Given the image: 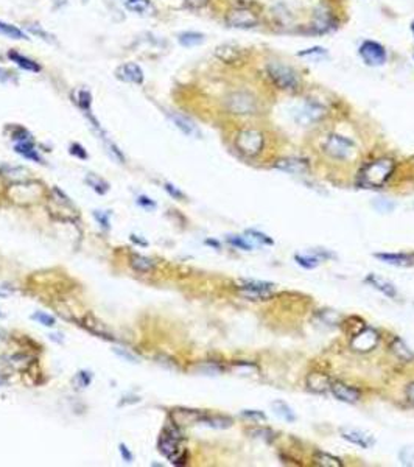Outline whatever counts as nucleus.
Returning <instances> with one entry per match:
<instances>
[{"label": "nucleus", "mask_w": 414, "mask_h": 467, "mask_svg": "<svg viewBox=\"0 0 414 467\" xmlns=\"http://www.w3.org/2000/svg\"><path fill=\"white\" fill-rule=\"evenodd\" d=\"M366 282H367L369 285L374 287L376 290L382 291L385 296H388V298H396V296H397V290H396L394 284H391V282H389V281H386V279L379 278V276H376V274H370V276H367V278H366Z\"/></svg>", "instance_id": "aec40b11"}, {"label": "nucleus", "mask_w": 414, "mask_h": 467, "mask_svg": "<svg viewBox=\"0 0 414 467\" xmlns=\"http://www.w3.org/2000/svg\"><path fill=\"white\" fill-rule=\"evenodd\" d=\"M224 108L231 114L250 115L257 112V98L247 91H234L224 98Z\"/></svg>", "instance_id": "7ed1b4c3"}, {"label": "nucleus", "mask_w": 414, "mask_h": 467, "mask_svg": "<svg viewBox=\"0 0 414 467\" xmlns=\"http://www.w3.org/2000/svg\"><path fill=\"white\" fill-rule=\"evenodd\" d=\"M324 151L328 156L335 158V159H347L354 154L355 143L350 139L344 137V136L332 134V136L327 137V140L324 143Z\"/></svg>", "instance_id": "423d86ee"}, {"label": "nucleus", "mask_w": 414, "mask_h": 467, "mask_svg": "<svg viewBox=\"0 0 414 467\" xmlns=\"http://www.w3.org/2000/svg\"><path fill=\"white\" fill-rule=\"evenodd\" d=\"M85 327L89 332H92L94 335H97V336H103V338H106V339H114L112 332H109L105 324L97 321L95 318H92V316H88L86 320H85Z\"/></svg>", "instance_id": "b1692460"}, {"label": "nucleus", "mask_w": 414, "mask_h": 467, "mask_svg": "<svg viewBox=\"0 0 414 467\" xmlns=\"http://www.w3.org/2000/svg\"><path fill=\"white\" fill-rule=\"evenodd\" d=\"M274 284L262 281H240L238 291L251 301H263L271 298Z\"/></svg>", "instance_id": "0eeeda50"}, {"label": "nucleus", "mask_w": 414, "mask_h": 467, "mask_svg": "<svg viewBox=\"0 0 414 467\" xmlns=\"http://www.w3.org/2000/svg\"><path fill=\"white\" fill-rule=\"evenodd\" d=\"M170 119L172 122L175 123L176 128H179L185 136H199V131L196 128V125L185 115H181L178 112H172L170 114Z\"/></svg>", "instance_id": "412c9836"}, {"label": "nucleus", "mask_w": 414, "mask_h": 467, "mask_svg": "<svg viewBox=\"0 0 414 467\" xmlns=\"http://www.w3.org/2000/svg\"><path fill=\"white\" fill-rule=\"evenodd\" d=\"M274 167L277 170H280V172H285V173H289V175H305L310 170L307 159H299V158L280 159L274 164Z\"/></svg>", "instance_id": "4468645a"}, {"label": "nucleus", "mask_w": 414, "mask_h": 467, "mask_svg": "<svg viewBox=\"0 0 414 467\" xmlns=\"http://www.w3.org/2000/svg\"><path fill=\"white\" fill-rule=\"evenodd\" d=\"M70 153L72 154H75V156H78L79 159H88V153H86V150L82 148L79 143H73V145H70Z\"/></svg>", "instance_id": "37998d69"}, {"label": "nucleus", "mask_w": 414, "mask_h": 467, "mask_svg": "<svg viewBox=\"0 0 414 467\" xmlns=\"http://www.w3.org/2000/svg\"><path fill=\"white\" fill-rule=\"evenodd\" d=\"M389 351L394 354L400 360V362L408 363V362H412V360H414V352L406 346V343L403 341L402 338H399V336L392 338V341L389 344Z\"/></svg>", "instance_id": "6ab92c4d"}, {"label": "nucleus", "mask_w": 414, "mask_h": 467, "mask_svg": "<svg viewBox=\"0 0 414 467\" xmlns=\"http://www.w3.org/2000/svg\"><path fill=\"white\" fill-rule=\"evenodd\" d=\"M376 257L385 263L396 265V266H409L414 262V257L409 254H402V252H379L376 254Z\"/></svg>", "instance_id": "a211bd4d"}, {"label": "nucleus", "mask_w": 414, "mask_h": 467, "mask_svg": "<svg viewBox=\"0 0 414 467\" xmlns=\"http://www.w3.org/2000/svg\"><path fill=\"white\" fill-rule=\"evenodd\" d=\"M379 333L377 330L370 329V327H363L358 333H355L352 336L350 346L357 352H370L377 344H379Z\"/></svg>", "instance_id": "9d476101"}, {"label": "nucleus", "mask_w": 414, "mask_h": 467, "mask_svg": "<svg viewBox=\"0 0 414 467\" xmlns=\"http://www.w3.org/2000/svg\"><path fill=\"white\" fill-rule=\"evenodd\" d=\"M266 72L273 83L282 91H296L299 88L298 73L292 67L280 64V62H270L266 66Z\"/></svg>", "instance_id": "20e7f679"}, {"label": "nucleus", "mask_w": 414, "mask_h": 467, "mask_svg": "<svg viewBox=\"0 0 414 467\" xmlns=\"http://www.w3.org/2000/svg\"><path fill=\"white\" fill-rule=\"evenodd\" d=\"M207 4H209V0H185V5L192 10H199V8H204Z\"/></svg>", "instance_id": "49530a36"}, {"label": "nucleus", "mask_w": 414, "mask_h": 467, "mask_svg": "<svg viewBox=\"0 0 414 467\" xmlns=\"http://www.w3.org/2000/svg\"><path fill=\"white\" fill-rule=\"evenodd\" d=\"M263 145H265V137L259 130H243L238 133L235 139L237 150L247 158H254L260 154L263 150Z\"/></svg>", "instance_id": "39448f33"}, {"label": "nucleus", "mask_w": 414, "mask_h": 467, "mask_svg": "<svg viewBox=\"0 0 414 467\" xmlns=\"http://www.w3.org/2000/svg\"><path fill=\"white\" fill-rule=\"evenodd\" d=\"M91 103H92V97L89 91H79L78 94V104L82 111H91Z\"/></svg>", "instance_id": "e433bc0d"}, {"label": "nucleus", "mask_w": 414, "mask_h": 467, "mask_svg": "<svg viewBox=\"0 0 414 467\" xmlns=\"http://www.w3.org/2000/svg\"><path fill=\"white\" fill-rule=\"evenodd\" d=\"M8 58L14 62L16 66H19L20 69H24L27 72H34V73L40 72V66L37 64L36 61H33V59H30V58H27L24 55H20L16 50H10L8 52Z\"/></svg>", "instance_id": "4be33fe9"}, {"label": "nucleus", "mask_w": 414, "mask_h": 467, "mask_svg": "<svg viewBox=\"0 0 414 467\" xmlns=\"http://www.w3.org/2000/svg\"><path fill=\"white\" fill-rule=\"evenodd\" d=\"M178 41L182 47H195V46H199L201 42H204V34L196 33V31H184V33H179Z\"/></svg>", "instance_id": "cd10ccee"}, {"label": "nucleus", "mask_w": 414, "mask_h": 467, "mask_svg": "<svg viewBox=\"0 0 414 467\" xmlns=\"http://www.w3.org/2000/svg\"><path fill=\"white\" fill-rule=\"evenodd\" d=\"M14 151H16L17 154H20V156L27 158V159L36 161V162H39V164H44L43 158H40L39 153L36 151V148H34V145L31 143V140L16 143V145H14Z\"/></svg>", "instance_id": "5701e85b"}, {"label": "nucleus", "mask_w": 414, "mask_h": 467, "mask_svg": "<svg viewBox=\"0 0 414 467\" xmlns=\"http://www.w3.org/2000/svg\"><path fill=\"white\" fill-rule=\"evenodd\" d=\"M137 203H139V206H142V207H145V209H154V207H156V203H154L151 198L145 197V195H140V197L137 198Z\"/></svg>", "instance_id": "a18cd8bd"}, {"label": "nucleus", "mask_w": 414, "mask_h": 467, "mask_svg": "<svg viewBox=\"0 0 414 467\" xmlns=\"http://www.w3.org/2000/svg\"><path fill=\"white\" fill-rule=\"evenodd\" d=\"M13 80V73L4 67H0V83H8Z\"/></svg>", "instance_id": "09e8293b"}, {"label": "nucleus", "mask_w": 414, "mask_h": 467, "mask_svg": "<svg viewBox=\"0 0 414 467\" xmlns=\"http://www.w3.org/2000/svg\"><path fill=\"white\" fill-rule=\"evenodd\" d=\"M251 435L253 436H256V438H262V439H266V441H271L273 438H274V433L271 432V430H265V429H257V430H253L251 432Z\"/></svg>", "instance_id": "ea45409f"}, {"label": "nucleus", "mask_w": 414, "mask_h": 467, "mask_svg": "<svg viewBox=\"0 0 414 467\" xmlns=\"http://www.w3.org/2000/svg\"><path fill=\"white\" fill-rule=\"evenodd\" d=\"M115 76L125 83L142 84L143 83V70L136 62H127L115 70Z\"/></svg>", "instance_id": "2eb2a0df"}, {"label": "nucleus", "mask_w": 414, "mask_h": 467, "mask_svg": "<svg viewBox=\"0 0 414 467\" xmlns=\"http://www.w3.org/2000/svg\"><path fill=\"white\" fill-rule=\"evenodd\" d=\"M271 407H273V410H274V414L279 416L280 419H283L285 422H295V420H296L295 411H293L292 408H289V405H286L285 402L276 400V402L271 403Z\"/></svg>", "instance_id": "bb28decb"}, {"label": "nucleus", "mask_w": 414, "mask_h": 467, "mask_svg": "<svg viewBox=\"0 0 414 467\" xmlns=\"http://www.w3.org/2000/svg\"><path fill=\"white\" fill-rule=\"evenodd\" d=\"M340 435L343 436V439L355 444V445H360L363 449H370L372 445L376 444V439L372 435L360 430V429H350V427H343L340 430Z\"/></svg>", "instance_id": "f8f14e48"}, {"label": "nucleus", "mask_w": 414, "mask_h": 467, "mask_svg": "<svg viewBox=\"0 0 414 467\" xmlns=\"http://www.w3.org/2000/svg\"><path fill=\"white\" fill-rule=\"evenodd\" d=\"M182 435L175 423H170L163 430L159 439V452L169 458L173 464H184V452L179 449Z\"/></svg>", "instance_id": "f03ea898"}, {"label": "nucleus", "mask_w": 414, "mask_h": 467, "mask_svg": "<svg viewBox=\"0 0 414 467\" xmlns=\"http://www.w3.org/2000/svg\"><path fill=\"white\" fill-rule=\"evenodd\" d=\"M411 31H412V34H414V22L411 24Z\"/></svg>", "instance_id": "5fc2aeb1"}, {"label": "nucleus", "mask_w": 414, "mask_h": 467, "mask_svg": "<svg viewBox=\"0 0 414 467\" xmlns=\"http://www.w3.org/2000/svg\"><path fill=\"white\" fill-rule=\"evenodd\" d=\"M31 318H33L34 321H37L43 326H46V327H53L56 324V320H55L53 316H50L47 313H43V312H36Z\"/></svg>", "instance_id": "c9c22d12"}, {"label": "nucleus", "mask_w": 414, "mask_h": 467, "mask_svg": "<svg viewBox=\"0 0 414 467\" xmlns=\"http://www.w3.org/2000/svg\"><path fill=\"white\" fill-rule=\"evenodd\" d=\"M315 462L322 467H341L343 465V461L340 458L330 455V453H325V452H316Z\"/></svg>", "instance_id": "7c9ffc66"}, {"label": "nucleus", "mask_w": 414, "mask_h": 467, "mask_svg": "<svg viewBox=\"0 0 414 467\" xmlns=\"http://www.w3.org/2000/svg\"><path fill=\"white\" fill-rule=\"evenodd\" d=\"M0 34H4L7 37H11V39H28L27 34L22 30L17 28L16 25L4 22V20H0Z\"/></svg>", "instance_id": "2f4dec72"}, {"label": "nucleus", "mask_w": 414, "mask_h": 467, "mask_svg": "<svg viewBox=\"0 0 414 467\" xmlns=\"http://www.w3.org/2000/svg\"><path fill=\"white\" fill-rule=\"evenodd\" d=\"M118 449H120V455H121L123 461H125V462H133V453L130 452V449L127 447L125 444H120Z\"/></svg>", "instance_id": "de8ad7c7"}, {"label": "nucleus", "mask_w": 414, "mask_h": 467, "mask_svg": "<svg viewBox=\"0 0 414 467\" xmlns=\"http://www.w3.org/2000/svg\"><path fill=\"white\" fill-rule=\"evenodd\" d=\"M85 181H86V184L89 187H92V190H94V192H97L98 195H105L109 190V184L105 179H101L100 176L94 175V173H88Z\"/></svg>", "instance_id": "c85d7f7f"}, {"label": "nucleus", "mask_w": 414, "mask_h": 467, "mask_svg": "<svg viewBox=\"0 0 414 467\" xmlns=\"http://www.w3.org/2000/svg\"><path fill=\"white\" fill-rule=\"evenodd\" d=\"M241 414L244 417H250V419H256V420H266V414L259 411V410H243Z\"/></svg>", "instance_id": "58836bf2"}, {"label": "nucleus", "mask_w": 414, "mask_h": 467, "mask_svg": "<svg viewBox=\"0 0 414 467\" xmlns=\"http://www.w3.org/2000/svg\"><path fill=\"white\" fill-rule=\"evenodd\" d=\"M94 217L97 218V221L105 227V229H108L109 227V217H108V214H103L101 210H95L94 212Z\"/></svg>", "instance_id": "c03bdc74"}, {"label": "nucleus", "mask_w": 414, "mask_h": 467, "mask_svg": "<svg viewBox=\"0 0 414 467\" xmlns=\"http://www.w3.org/2000/svg\"><path fill=\"white\" fill-rule=\"evenodd\" d=\"M246 236H247V239H251L253 242H257L260 245H273V240L268 236H265V234L259 232V230L250 229V230H246Z\"/></svg>", "instance_id": "f704fd0d"}, {"label": "nucleus", "mask_w": 414, "mask_h": 467, "mask_svg": "<svg viewBox=\"0 0 414 467\" xmlns=\"http://www.w3.org/2000/svg\"><path fill=\"white\" fill-rule=\"evenodd\" d=\"M0 175L14 184H27L30 181V172L27 168L19 165H8V164L0 165Z\"/></svg>", "instance_id": "dca6fc26"}, {"label": "nucleus", "mask_w": 414, "mask_h": 467, "mask_svg": "<svg viewBox=\"0 0 414 467\" xmlns=\"http://www.w3.org/2000/svg\"><path fill=\"white\" fill-rule=\"evenodd\" d=\"M330 393H332L338 400L346 402V403H357L361 399V393L357 388L346 385L343 381H332Z\"/></svg>", "instance_id": "ddd939ff"}, {"label": "nucleus", "mask_w": 414, "mask_h": 467, "mask_svg": "<svg viewBox=\"0 0 414 467\" xmlns=\"http://www.w3.org/2000/svg\"><path fill=\"white\" fill-rule=\"evenodd\" d=\"M325 115V109L319 103H312L307 101L302 108L298 111L296 114V122L301 125H310L313 122H318L319 119H322Z\"/></svg>", "instance_id": "9b49d317"}, {"label": "nucleus", "mask_w": 414, "mask_h": 467, "mask_svg": "<svg viewBox=\"0 0 414 467\" xmlns=\"http://www.w3.org/2000/svg\"><path fill=\"white\" fill-rule=\"evenodd\" d=\"M125 7L133 13L145 14L148 13V10H151V2L150 0H125Z\"/></svg>", "instance_id": "473e14b6"}, {"label": "nucleus", "mask_w": 414, "mask_h": 467, "mask_svg": "<svg viewBox=\"0 0 414 467\" xmlns=\"http://www.w3.org/2000/svg\"><path fill=\"white\" fill-rule=\"evenodd\" d=\"M405 396H406V399H408V402L411 403V405H414V381L406 386V390H405Z\"/></svg>", "instance_id": "8fccbe9b"}, {"label": "nucleus", "mask_w": 414, "mask_h": 467, "mask_svg": "<svg viewBox=\"0 0 414 467\" xmlns=\"http://www.w3.org/2000/svg\"><path fill=\"white\" fill-rule=\"evenodd\" d=\"M321 257H328V254H325V252H316V254H304V256H301V254H296L295 260L298 262V265H301V266H304V268H308V269H312V268H315V266L319 265Z\"/></svg>", "instance_id": "393cba45"}, {"label": "nucleus", "mask_w": 414, "mask_h": 467, "mask_svg": "<svg viewBox=\"0 0 414 467\" xmlns=\"http://www.w3.org/2000/svg\"><path fill=\"white\" fill-rule=\"evenodd\" d=\"M305 383H307V386H308L310 391L321 394V393L330 391V385H332V380H330V377H328L327 374H324V372H310V374L307 375Z\"/></svg>", "instance_id": "f3484780"}, {"label": "nucleus", "mask_w": 414, "mask_h": 467, "mask_svg": "<svg viewBox=\"0 0 414 467\" xmlns=\"http://www.w3.org/2000/svg\"><path fill=\"white\" fill-rule=\"evenodd\" d=\"M27 30H28L31 34H34V36H37V37H40V39H44L46 42H53V41H55L53 36L49 34L39 24H30V25H27Z\"/></svg>", "instance_id": "72a5a7b5"}, {"label": "nucleus", "mask_w": 414, "mask_h": 467, "mask_svg": "<svg viewBox=\"0 0 414 467\" xmlns=\"http://www.w3.org/2000/svg\"><path fill=\"white\" fill-rule=\"evenodd\" d=\"M227 242H229L232 246H235V248H240V249H243V251H251L253 249V246H251V243H247L243 237H237V236H231L229 239H227Z\"/></svg>", "instance_id": "4c0bfd02"}, {"label": "nucleus", "mask_w": 414, "mask_h": 467, "mask_svg": "<svg viewBox=\"0 0 414 467\" xmlns=\"http://www.w3.org/2000/svg\"><path fill=\"white\" fill-rule=\"evenodd\" d=\"M78 378H81V386H88L91 383V375L89 372H79Z\"/></svg>", "instance_id": "3c124183"}, {"label": "nucleus", "mask_w": 414, "mask_h": 467, "mask_svg": "<svg viewBox=\"0 0 414 467\" xmlns=\"http://www.w3.org/2000/svg\"><path fill=\"white\" fill-rule=\"evenodd\" d=\"M207 245H212V246H215V248H220V245H218L217 242H214V240H207Z\"/></svg>", "instance_id": "864d4df0"}, {"label": "nucleus", "mask_w": 414, "mask_h": 467, "mask_svg": "<svg viewBox=\"0 0 414 467\" xmlns=\"http://www.w3.org/2000/svg\"><path fill=\"white\" fill-rule=\"evenodd\" d=\"M163 188L167 190V192L170 193V197H173L175 200H184V193L181 192V190H178L175 185H172V184H169V182H165V184H163Z\"/></svg>", "instance_id": "a19ab883"}, {"label": "nucleus", "mask_w": 414, "mask_h": 467, "mask_svg": "<svg viewBox=\"0 0 414 467\" xmlns=\"http://www.w3.org/2000/svg\"><path fill=\"white\" fill-rule=\"evenodd\" d=\"M226 24L234 28H253L259 24V17L247 8H234L227 13Z\"/></svg>", "instance_id": "6e6552de"}, {"label": "nucleus", "mask_w": 414, "mask_h": 467, "mask_svg": "<svg viewBox=\"0 0 414 467\" xmlns=\"http://www.w3.org/2000/svg\"><path fill=\"white\" fill-rule=\"evenodd\" d=\"M360 56L369 66H382L386 61V50L376 41H364L360 46Z\"/></svg>", "instance_id": "1a4fd4ad"}, {"label": "nucleus", "mask_w": 414, "mask_h": 467, "mask_svg": "<svg viewBox=\"0 0 414 467\" xmlns=\"http://www.w3.org/2000/svg\"><path fill=\"white\" fill-rule=\"evenodd\" d=\"M131 240L134 242V243H140V245H147V242H142V240H139L136 236H131Z\"/></svg>", "instance_id": "603ef678"}, {"label": "nucleus", "mask_w": 414, "mask_h": 467, "mask_svg": "<svg viewBox=\"0 0 414 467\" xmlns=\"http://www.w3.org/2000/svg\"><path fill=\"white\" fill-rule=\"evenodd\" d=\"M394 161L388 158H380L367 164L358 175V185L366 188H380L394 173Z\"/></svg>", "instance_id": "f257e3e1"}, {"label": "nucleus", "mask_w": 414, "mask_h": 467, "mask_svg": "<svg viewBox=\"0 0 414 467\" xmlns=\"http://www.w3.org/2000/svg\"><path fill=\"white\" fill-rule=\"evenodd\" d=\"M30 137H31V136H30L28 131L24 130V128H17V130L13 133V139H14V140H19V142H28Z\"/></svg>", "instance_id": "79ce46f5"}, {"label": "nucleus", "mask_w": 414, "mask_h": 467, "mask_svg": "<svg viewBox=\"0 0 414 467\" xmlns=\"http://www.w3.org/2000/svg\"><path fill=\"white\" fill-rule=\"evenodd\" d=\"M130 265L134 271L139 273H151L154 269V262L145 256H140V254H134L130 259Z\"/></svg>", "instance_id": "a878e982"}, {"label": "nucleus", "mask_w": 414, "mask_h": 467, "mask_svg": "<svg viewBox=\"0 0 414 467\" xmlns=\"http://www.w3.org/2000/svg\"><path fill=\"white\" fill-rule=\"evenodd\" d=\"M215 53H217V56H218L221 61H224V62H234V61H237V58L240 56L238 49H237L235 46H232V44H224V46L218 47Z\"/></svg>", "instance_id": "c756f323"}, {"label": "nucleus", "mask_w": 414, "mask_h": 467, "mask_svg": "<svg viewBox=\"0 0 414 467\" xmlns=\"http://www.w3.org/2000/svg\"><path fill=\"white\" fill-rule=\"evenodd\" d=\"M0 316H2V315H0Z\"/></svg>", "instance_id": "6e6d98bb"}]
</instances>
